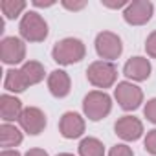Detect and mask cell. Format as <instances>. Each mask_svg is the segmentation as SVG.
<instances>
[{"instance_id": "ac0fdd59", "label": "cell", "mask_w": 156, "mask_h": 156, "mask_svg": "<svg viewBox=\"0 0 156 156\" xmlns=\"http://www.w3.org/2000/svg\"><path fill=\"white\" fill-rule=\"evenodd\" d=\"M79 156H105V145L98 138H83L79 143Z\"/></svg>"}, {"instance_id": "e0dca14e", "label": "cell", "mask_w": 156, "mask_h": 156, "mask_svg": "<svg viewBox=\"0 0 156 156\" xmlns=\"http://www.w3.org/2000/svg\"><path fill=\"white\" fill-rule=\"evenodd\" d=\"M20 72L24 73L28 85H39L42 79H44V66L39 62V61H26L22 66H20Z\"/></svg>"}, {"instance_id": "4fadbf2b", "label": "cell", "mask_w": 156, "mask_h": 156, "mask_svg": "<svg viewBox=\"0 0 156 156\" xmlns=\"http://www.w3.org/2000/svg\"><path fill=\"white\" fill-rule=\"evenodd\" d=\"M48 88L53 98H66L72 90L70 75L64 70H53L48 75Z\"/></svg>"}, {"instance_id": "5bb4252c", "label": "cell", "mask_w": 156, "mask_h": 156, "mask_svg": "<svg viewBox=\"0 0 156 156\" xmlns=\"http://www.w3.org/2000/svg\"><path fill=\"white\" fill-rule=\"evenodd\" d=\"M22 110H24L22 108V101L19 98L9 96V94H4L2 98H0V116H2V119L6 123L19 119Z\"/></svg>"}, {"instance_id": "277c9868", "label": "cell", "mask_w": 156, "mask_h": 156, "mask_svg": "<svg viewBox=\"0 0 156 156\" xmlns=\"http://www.w3.org/2000/svg\"><path fill=\"white\" fill-rule=\"evenodd\" d=\"M87 79L96 88H110L118 79V68L108 61H94L87 68Z\"/></svg>"}, {"instance_id": "9a60e30c", "label": "cell", "mask_w": 156, "mask_h": 156, "mask_svg": "<svg viewBox=\"0 0 156 156\" xmlns=\"http://www.w3.org/2000/svg\"><path fill=\"white\" fill-rule=\"evenodd\" d=\"M22 143V132L9 123H2L0 125V145L4 149H11V147H19Z\"/></svg>"}, {"instance_id": "5b68a950", "label": "cell", "mask_w": 156, "mask_h": 156, "mask_svg": "<svg viewBox=\"0 0 156 156\" xmlns=\"http://www.w3.org/2000/svg\"><path fill=\"white\" fill-rule=\"evenodd\" d=\"M96 51L103 61L112 62L114 59H118L123 53V42L119 39V35L112 33V31H101L96 37Z\"/></svg>"}, {"instance_id": "d6986e66", "label": "cell", "mask_w": 156, "mask_h": 156, "mask_svg": "<svg viewBox=\"0 0 156 156\" xmlns=\"http://www.w3.org/2000/svg\"><path fill=\"white\" fill-rule=\"evenodd\" d=\"M26 2L24 0H2L0 2V9L6 15V19H17L24 9H26Z\"/></svg>"}, {"instance_id": "d4e9b609", "label": "cell", "mask_w": 156, "mask_h": 156, "mask_svg": "<svg viewBox=\"0 0 156 156\" xmlns=\"http://www.w3.org/2000/svg\"><path fill=\"white\" fill-rule=\"evenodd\" d=\"M130 2H125V0H119V2H107V0H103V6L105 8H110V9H118V8H127Z\"/></svg>"}, {"instance_id": "8fae6325", "label": "cell", "mask_w": 156, "mask_h": 156, "mask_svg": "<svg viewBox=\"0 0 156 156\" xmlns=\"http://www.w3.org/2000/svg\"><path fill=\"white\" fill-rule=\"evenodd\" d=\"M114 130L123 141H136L143 134V123L134 116H123L114 123Z\"/></svg>"}, {"instance_id": "6da1fadb", "label": "cell", "mask_w": 156, "mask_h": 156, "mask_svg": "<svg viewBox=\"0 0 156 156\" xmlns=\"http://www.w3.org/2000/svg\"><path fill=\"white\" fill-rule=\"evenodd\" d=\"M85 55H87V48H85L83 41L73 39V37H66L62 41H59L51 50L53 61L62 64V66L79 62V61L85 59Z\"/></svg>"}, {"instance_id": "44dd1931", "label": "cell", "mask_w": 156, "mask_h": 156, "mask_svg": "<svg viewBox=\"0 0 156 156\" xmlns=\"http://www.w3.org/2000/svg\"><path fill=\"white\" fill-rule=\"evenodd\" d=\"M143 114H145V118H147L151 123L156 125V98H152V99H149V101L145 103Z\"/></svg>"}, {"instance_id": "7402d4cb", "label": "cell", "mask_w": 156, "mask_h": 156, "mask_svg": "<svg viewBox=\"0 0 156 156\" xmlns=\"http://www.w3.org/2000/svg\"><path fill=\"white\" fill-rule=\"evenodd\" d=\"M108 156H134V152H132V149H130L129 145L118 143V145H114V147L108 151Z\"/></svg>"}, {"instance_id": "ba28073f", "label": "cell", "mask_w": 156, "mask_h": 156, "mask_svg": "<svg viewBox=\"0 0 156 156\" xmlns=\"http://www.w3.org/2000/svg\"><path fill=\"white\" fill-rule=\"evenodd\" d=\"M0 59L6 64H19L26 59V44L19 37H6L0 42Z\"/></svg>"}, {"instance_id": "2e32d148", "label": "cell", "mask_w": 156, "mask_h": 156, "mask_svg": "<svg viewBox=\"0 0 156 156\" xmlns=\"http://www.w3.org/2000/svg\"><path fill=\"white\" fill-rule=\"evenodd\" d=\"M28 87H30V85H28V81H26L24 73L20 72V68H19V70L13 68V70H8V72H6L4 88H6L8 92H15V94H19V92H24Z\"/></svg>"}, {"instance_id": "603a6c76", "label": "cell", "mask_w": 156, "mask_h": 156, "mask_svg": "<svg viewBox=\"0 0 156 156\" xmlns=\"http://www.w3.org/2000/svg\"><path fill=\"white\" fill-rule=\"evenodd\" d=\"M145 51H147L149 57L156 59V31H152L147 37V41H145Z\"/></svg>"}, {"instance_id": "484cf974", "label": "cell", "mask_w": 156, "mask_h": 156, "mask_svg": "<svg viewBox=\"0 0 156 156\" xmlns=\"http://www.w3.org/2000/svg\"><path fill=\"white\" fill-rule=\"evenodd\" d=\"M24 156H48V152L44 149H30Z\"/></svg>"}, {"instance_id": "cb8c5ba5", "label": "cell", "mask_w": 156, "mask_h": 156, "mask_svg": "<svg viewBox=\"0 0 156 156\" xmlns=\"http://www.w3.org/2000/svg\"><path fill=\"white\" fill-rule=\"evenodd\" d=\"M62 6L70 11H79L87 6V2H68V0H62Z\"/></svg>"}, {"instance_id": "52a82bcc", "label": "cell", "mask_w": 156, "mask_h": 156, "mask_svg": "<svg viewBox=\"0 0 156 156\" xmlns=\"http://www.w3.org/2000/svg\"><path fill=\"white\" fill-rule=\"evenodd\" d=\"M152 11H154V6L151 0H134L125 8L123 19L130 26H143L151 20Z\"/></svg>"}, {"instance_id": "9c48e42d", "label": "cell", "mask_w": 156, "mask_h": 156, "mask_svg": "<svg viewBox=\"0 0 156 156\" xmlns=\"http://www.w3.org/2000/svg\"><path fill=\"white\" fill-rule=\"evenodd\" d=\"M19 123L24 132H28L30 136H37L46 129V114L37 107H26L19 118Z\"/></svg>"}, {"instance_id": "3957f363", "label": "cell", "mask_w": 156, "mask_h": 156, "mask_svg": "<svg viewBox=\"0 0 156 156\" xmlns=\"http://www.w3.org/2000/svg\"><path fill=\"white\" fill-rule=\"evenodd\" d=\"M19 31L20 37L28 42H42L48 37V22L37 11H28L20 19Z\"/></svg>"}, {"instance_id": "7a4b0ae2", "label": "cell", "mask_w": 156, "mask_h": 156, "mask_svg": "<svg viewBox=\"0 0 156 156\" xmlns=\"http://www.w3.org/2000/svg\"><path fill=\"white\" fill-rule=\"evenodd\" d=\"M112 110V99L105 90H92L83 99V112L90 121L107 118Z\"/></svg>"}, {"instance_id": "83f0119b", "label": "cell", "mask_w": 156, "mask_h": 156, "mask_svg": "<svg viewBox=\"0 0 156 156\" xmlns=\"http://www.w3.org/2000/svg\"><path fill=\"white\" fill-rule=\"evenodd\" d=\"M55 2H41V0H33V6L35 8H50V6H53Z\"/></svg>"}, {"instance_id": "7c38bea8", "label": "cell", "mask_w": 156, "mask_h": 156, "mask_svg": "<svg viewBox=\"0 0 156 156\" xmlns=\"http://www.w3.org/2000/svg\"><path fill=\"white\" fill-rule=\"evenodd\" d=\"M151 70H152V66H151L149 59L136 55V57H130L125 62L123 75L129 77V79H132V81H147L149 75H151Z\"/></svg>"}, {"instance_id": "8992f818", "label": "cell", "mask_w": 156, "mask_h": 156, "mask_svg": "<svg viewBox=\"0 0 156 156\" xmlns=\"http://www.w3.org/2000/svg\"><path fill=\"white\" fill-rule=\"evenodd\" d=\"M114 98L123 110H136L143 103V92L130 81H121L114 88Z\"/></svg>"}, {"instance_id": "30bf717a", "label": "cell", "mask_w": 156, "mask_h": 156, "mask_svg": "<svg viewBox=\"0 0 156 156\" xmlns=\"http://www.w3.org/2000/svg\"><path fill=\"white\" fill-rule=\"evenodd\" d=\"M85 119L77 112H64L59 119V132L66 140H75L81 138L85 132Z\"/></svg>"}, {"instance_id": "ffe728a7", "label": "cell", "mask_w": 156, "mask_h": 156, "mask_svg": "<svg viewBox=\"0 0 156 156\" xmlns=\"http://www.w3.org/2000/svg\"><path fill=\"white\" fill-rule=\"evenodd\" d=\"M143 145H145V151L152 156H156V129L149 130L145 140H143Z\"/></svg>"}, {"instance_id": "4316f807", "label": "cell", "mask_w": 156, "mask_h": 156, "mask_svg": "<svg viewBox=\"0 0 156 156\" xmlns=\"http://www.w3.org/2000/svg\"><path fill=\"white\" fill-rule=\"evenodd\" d=\"M0 156H20V152L17 149H4L0 152Z\"/></svg>"}, {"instance_id": "f1b7e54d", "label": "cell", "mask_w": 156, "mask_h": 156, "mask_svg": "<svg viewBox=\"0 0 156 156\" xmlns=\"http://www.w3.org/2000/svg\"><path fill=\"white\" fill-rule=\"evenodd\" d=\"M57 156H73V154H70V152H61V154H57Z\"/></svg>"}]
</instances>
